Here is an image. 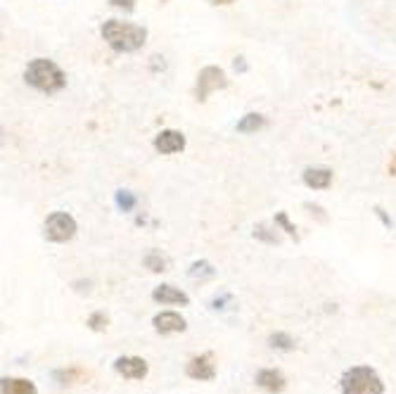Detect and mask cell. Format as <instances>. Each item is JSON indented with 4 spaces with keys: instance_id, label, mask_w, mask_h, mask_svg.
<instances>
[{
    "instance_id": "6da1fadb",
    "label": "cell",
    "mask_w": 396,
    "mask_h": 394,
    "mask_svg": "<svg viewBox=\"0 0 396 394\" xmlns=\"http://www.w3.org/2000/svg\"><path fill=\"white\" fill-rule=\"evenodd\" d=\"M145 29L136 24H126V21L111 19L102 26V38L119 53H133V50L143 48L145 43Z\"/></svg>"
},
{
    "instance_id": "7a4b0ae2",
    "label": "cell",
    "mask_w": 396,
    "mask_h": 394,
    "mask_svg": "<svg viewBox=\"0 0 396 394\" xmlns=\"http://www.w3.org/2000/svg\"><path fill=\"white\" fill-rule=\"evenodd\" d=\"M26 81L31 83L33 88L43 93H55V91H62L64 88V71L60 69L55 62H50L46 57H38L26 66Z\"/></svg>"
},
{
    "instance_id": "3957f363",
    "label": "cell",
    "mask_w": 396,
    "mask_h": 394,
    "mask_svg": "<svg viewBox=\"0 0 396 394\" xmlns=\"http://www.w3.org/2000/svg\"><path fill=\"white\" fill-rule=\"evenodd\" d=\"M384 382L368 366H354L342 375V394H382Z\"/></svg>"
},
{
    "instance_id": "277c9868",
    "label": "cell",
    "mask_w": 396,
    "mask_h": 394,
    "mask_svg": "<svg viewBox=\"0 0 396 394\" xmlns=\"http://www.w3.org/2000/svg\"><path fill=\"white\" fill-rule=\"evenodd\" d=\"M76 235V221L64 212H55L46 221V238L53 242H66Z\"/></svg>"
},
{
    "instance_id": "5b68a950",
    "label": "cell",
    "mask_w": 396,
    "mask_h": 394,
    "mask_svg": "<svg viewBox=\"0 0 396 394\" xmlns=\"http://www.w3.org/2000/svg\"><path fill=\"white\" fill-rule=\"evenodd\" d=\"M226 74L219 66H204L197 76V100H206L211 91H219V88H226Z\"/></svg>"
},
{
    "instance_id": "8992f818",
    "label": "cell",
    "mask_w": 396,
    "mask_h": 394,
    "mask_svg": "<svg viewBox=\"0 0 396 394\" xmlns=\"http://www.w3.org/2000/svg\"><path fill=\"white\" fill-rule=\"evenodd\" d=\"M114 370L128 380H143L147 378L150 368H147V361L141 357H119L114 361Z\"/></svg>"
},
{
    "instance_id": "52a82bcc",
    "label": "cell",
    "mask_w": 396,
    "mask_h": 394,
    "mask_svg": "<svg viewBox=\"0 0 396 394\" xmlns=\"http://www.w3.org/2000/svg\"><path fill=\"white\" fill-rule=\"evenodd\" d=\"M188 378L192 380H199V382H209L216 378V366H214V359L211 354H202V357H195L186 368Z\"/></svg>"
},
{
    "instance_id": "ba28073f",
    "label": "cell",
    "mask_w": 396,
    "mask_h": 394,
    "mask_svg": "<svg viewBox=\"0 0 396 394\" xmlns=\"http://www.w3.org/2000/svg\"><path fill=\"white\" fill-rule=\"evenodd\" d=\"M256 385H259L261 390L271 392V394H280L287 387V380H285V375H282L280 370L264 368V370H259V373H256Z\"/></svg>"
},
{
    "instance_id": "9c48e42d",
    "label": "cell",
    "mask_w": 396,
    "mask_h": 394,
    "mask_svg": "<svg viewBox=\"0 0 396 394\" xmlns=\"http://www.w3.org/2000/svg\"><path fill=\"white\" fill-rule=\"evenodd\" d=\"M154 147L157 152L161 154H174V152H181L186 147V136L178 131H161L157 138H154Z\"/></svg>"
},
{
    "instance_id": "30bf717a",
    "label": "cell",
    "mask_w": 396,
    "mask_h": 394,
    "mask_svg": "<svg viewBox=\"0 0 396 394\" xmlns=\"http://www.w3.org/2000/svg\"><path fill=\"white\" fill-rule=\"evenodd\" d=\"M154 330L161 335H169V332H183L186 330V319L176 312H161L154 316Z\"/></svg>"
},
{
    "instance_id": "8fae6325",
    "label": "cell",
    "mask_w": 396,
    "mask_h": 394,
    "mask_svg": "<svg viewBox=\"0 0 396 394\" xmlns=\"http://www.w3.org/2000/svg\"><path fill=\"white\" fill-rule=\"evenodd\" d=\"M152 299H154V302H161V304H183V307H186V304H190V297H188L183 290L174 287V285L154 287Z\"/></svg>"
},
{
    "instance_id": "7c38bea8",
    "label": "cell",
    "mask_w": 396,
    "mask_h": 394,
    "mask_svg": "<svg viewBox=\"0 0 396 394\" xmlns=\"http://www.w3.org/2000/svg\"><path fill=\"white\" fill-rule=\"evenodd\" d=\"M332 181V171L330 169H323V166H314V169H306L304 171V183L309 188H316V190H323L327 188Z\"/></svg>"
},
{
    "instance_id": "4fadbf2b",
    "label": "cell",
    "mask_w": 396,
    "mask_h": 394,
    "mask_svg": "<svg viewBox=\"0 0 396 394\" xmlns=\"http://www.w3.org/2000/svg\"><path fill=\"white\" fill-rule=\"evenodd\" d=\"M3 394H38L36 385L26 378H5Z\"/></svg>"
},
{
    "instance_id": "5bb4252c",
    "label": "cell",
    "mask_w": 396,
    "mask_h": 394,
    "mask_svg": "<svg viewBox=\"0 0 396 394\" xmlns=\"http://www.w3.org/2000/svg\"><path fill=\"white\" fill-rule=\"evenodd\" d=\"M266 126V119L261 114H244L242 119L237 121V131L240 133H254Z\"/></svg>"
},
{
    "instance_id": "9a60e30c",
    "label": "cell",
    "mask_w": 396,
    "mask_h": 394,
    "mask_svg": "<svg viewBox=\"0 0 396 394\" xmlns=\"http://www.w3.org/2000/svg\"><path fill=\"white\" fill-rule=\"evenodd\" d=\"M271 347L280 349V352H292L294 349V340L287 335V332H273V335L269 337Z\"/></svg>"
},
{
    "instance_id": "2e32d148",
    "label": "cell",
    "mask_w": 396,
    "mask_h": 394,
    "mask_svg": "<svg viewBox=\"0 0 396 394\" xmlns=\"http://www.w3.org/2000/svg\"><path fill=\"white\" fill-rule=\"evenodd\" d=\"M55 378H57L62 385H66V382H81L88 378V373H83L81 368H69V370H57L55 373Z\"/></svg>"
},
{
    "instance_id": "e0dca14e",
    "label": "cell",
    "mask_w": 396,
    "mask_h": 394,
    "mask_svg": "<svg viewBox=\"0 0 396 394\" xmlns=\"http://www.w3.org/2000/svg\"><path fill=\"white\" fill-rule=\"evenodd\" d=\"M145 266H147L150 271H152V274H161V271H166V259L161 257L159 252H150L147 257H145Z\"/></svg>"
},
{
    "instance_id": "ac0fdd59",
    "label": "cell",
    "mask_w": 396,
    "mask_h": 394,
    "mask_svg": "<svg viewBox=\"0 0 396 394\" xmlns=\"http://www.w3.org/2000/svg\"><path fill=\"white\" fill-rule=\"evenodd\" d=\"M190 276L192 278H214L216 271L211 269L209 262H195L192 269H190Z\"/></svg>"
},
{
    "instance_id": "d6986e66",
    "label": "cell",
    "mask_w": 396,
    "mask_h": 394,
    "mask_svg": "<svg viewBox=\"0 0 396 394\" xmlns=\"http://www.w3.org/2000/svg\"><path fill=\"white\" fill-rule=\"evenodd\" d=\"M107 323H109V319L105 312H96V314H91V319H88V325H91V330H96V332L107 328Z\"/></svg>"
},
{
    "instance_id": "ffe728a7",
    "label": "cell",
    "mask_w": 396,
    "mask_h": 394,
    "mask_svg": "<svg viewBox=\"0 0 396 394\" xmlns=\"http://www.w3.org/2000/svg\"><path fill=\"white\" fill-rule=\"evenodd\" d=\"M254 235L261 238V240H266V242H271V245H278V235H271V233H269V226H264V224L256 226V229H254Z\"/></svg>"
},
{
    "instance_id": "44dd1931",
    "label": "cell",
    "mask_w": 396,
    "mask_h": 394,
    "mask_svg": "<svg viewBox=\"0 0 396 394\" xmlns=\"http://www.w3.org/2000/svg\"><path fill=\"white\" fill-rule=\"evenodd\" d=\"M116 202H119V207H121V209H126V212H128V209H131L133 204H136V197H133L131 192L121 190L119 195H116Z\"/></svg>"
},
{
    "instance_id": "7402d4cb",
    "label": "cell",
    "mask_w": 396,
    "mask_h": 394,
    "mask_svg": "<svg viewBox=\"0 0 396 394\" xmlns=\"http://www.w3.org/2000/svg\"><path fill=\"white\" fill-rule=\"evenodd\" d=\"M276 224H280L282 229H285V233H289V235H297V233H294L297 229H294V226H292V224H289V221H287V214H285V212H280V214L276 216Z\"/></svg>"
},
{
    "instance_id": "603a6c76",
    "label": "cell",
    "mask_w": 396,
    "mask_h": 394,
    "mask_svg": "<svg viewBox=\"0 0 396 394\" xmlns=\"http://www.w3.org/2000/svg\"><path fill=\"white\" fill-rule=\"evenodd\" d=\"M111 5H114V8H124V10H133L136 8V3H133V0H109Z\"/></svg>"
},
{
    "instance_id": "cb8c5ba5",
    "label": "cell",
    "mask_w": 396,
    "mask_h": 394,
    "mask_svg": "<svg viewBox=\"0 0 396 394\" xmlns=\"http://www.w3.org/2000/svg\"><path fill=\"white\" fill-rule=\"evenodd\" d=\"M306 209H309L311 214H316L321 221H325V214H323V209H321V207H316V204H306Z\"/></svg>"
},
{
    "instance_id": "d4e9b609",
    "label": "cell",
    "mask_w": 396,
    "mask_h": 394,
    "mask_svg": "<svg viewBox=\"0 0 396 394\" xmlns=\"http://www.w3.org/2000/svg\"><path fill=\"white\" fill-rule=\"evenodd\" d=\"M209 3H214V5H228V3H233V0H209Z\"/></svg>"
},
{
    "instance_id": "484cf974",
    "label": "cell",
    "mask_w": 396,
    "mask_h": 394,
    "mask_svg": "<svg viewBox=\"0 0 396 394\" xmlns=\"http://www.w3.org/2000/svg\"><path fill=\"white\" fill-rule=\"evenodd\" d=\"M389 171H392V174H396V157H394V162L389 164Z\"/></svg>"
}]
</instances>
